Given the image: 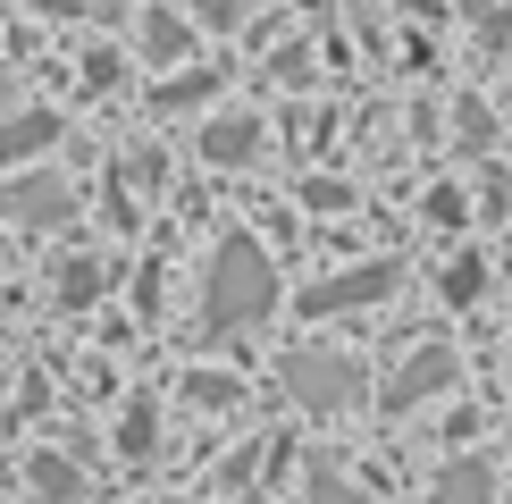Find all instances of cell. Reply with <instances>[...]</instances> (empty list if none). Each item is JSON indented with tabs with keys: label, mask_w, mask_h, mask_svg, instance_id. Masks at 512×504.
<instances>
[{
	"label": "cell",
	"mask_w": 512,
	"mask_h": 504,
	"mask_svg": "<svg viewBox=\"0 0 512 504\" xmlns=\"http://www.w3.org/2000/svg\"><path fill=\"white\" fill-rule=\"evenodd\" d=\"M277 311V269L252 236H227L210 252V278H202V328L210 336H236V328H261Z\"/></svg>",
	"instance_id": "6da1fadb"
},
{
	"label": "cell",
	"mask_w": 512,
	"mask_h": 504,
	"mask_svg": "<svg viewBox=\"0 0 512 504\" xmlns=\"http://www.w3.org/2000/svg\"><path fill=\"white\" fill-rule=\"evenodd\" d=\"M286 395L303 412H353V395H361V362L353 353H328V345H303V353H286Z\"/></svg>",
	"instance_id": "7a4b0ae2"
},
{
	"label": "cell",
	"mask_w": 512,
	"mask_h": 504,
	"mask_svg": "<svg viewBox=\"0 0 512 504\" xmlns=\"http://www.w3.org/2000/svg\"><path fill=\"white\" fill-rule=\"evenodd\" d=\"M395 286H403V269H395V261H361V269H336L328 286H311V294H303V311H311V320H336V311H370V303H387Z\"/></svg>",
	"instance_id": "3957f363"
},
{
	"label": "cell",
	"mask_w": 512,
	"mask_h": 504,
	"mask_svg": "<svg viewBox=\"0 0 512 504\" xmlns=\"http://www.w3.org/2000/svg\"><path fill=\"white\" fill-rule=\"evenodd\" d=\"M445 387H454V345H420V353H403V362H395V378H387L378 404L412 412V404H429V395H445Z\"/></svg>",
	"instance_id": "277c9868"
},
{
	"label": "cell",
	"mask_w": 512,
	"mask_h": 504,
	"mask_svg": "<svg viewBox=\"0 0 512 504\" xmlns=\"http://www.w3.org/2000/svg\"><path fill=\"white\" fill-rule=\"evenodd\" d=\"M68 210H76V194H68L59 177H17V185H9V219H17V227H59Z\"/></svg>",
	"instance_id": "5b68a950"
},
{
	"label": "cell",
	"mask_w": 512,
	"mask_h": 504,
	"mask_svg": "<svg viewBox=\"0 0 512 504\" xmlns=\"http://www.w3.org/2000/svg\"><path fill=\"white\" fill-rule=\"evenodd\" d=\"M252 152H261V118H210L202 126V160H219V168H244Z\"/></svg>",
	"instance_id": "8992f818"
},
{
	"label": "cell",
	"mask_w": 512,
	"mask_h": 504,
	"mask_svg": "<svg viewBox=\"0 0 512 504\" xmlns=\"http://www.w3.org/2000/svg\"><path fill=\"white\" fill-rule=\"evenodd\" d=\"M437 504H496V471H487L479 454L445 462V471H437Z\"/></svg>",
	"instance_id": "52a82bcc"
},
{
	"label": "cell",
	"mask_w": 512,
	"mask_h": 504,
	"mask_svg": "<svg viewBox=\"0 0 512 504\" xmlns=\"http://www.w3.org/2000/svg\"><path fill=\"white\" fill-rule=\"evenodd\" d=\"M59 143V118L51 110H26V118H0V160H34Z\"/></svg>",
	"instance_id": "ba28073f"
},
{
	"label": "cell",
	"mask_w": 512,
	"mask_h": 504,
	"mask_svg": "<svg viewBox=\"0 0 512 504\" xmlns=\"http://www.w3.org/2000/svg\"><path fill=\"white\" fill-rule=\"evenodd\" d=\"M210 93H219V76H210V68H194V76H177V84H160V93H152V110H202Z\"/></svg>",
	"instance_id": "9c48e42d"
},
{
	"label": "cell",
	"mask_w": 512,
	"mask_h": 504,
	"mask_svg": "<svg viewBox=\"0 0 512 504\" xmlns=\"http://www.w3.org/2000/svg\"><path fill=\"white\" fill-rule=\"evenodd\" d=\"M143 59H160V68H168V59H185V17H143Z\"/></svg>",
	"instance_id": "30bf717a"
},
{
	"label": "cell",
	"mask_w": 512,
	"mask_h": 504,
	"mask_svg": "<svg viewBox=\"0 0 512 504\" xmlns=\"http://www.w3.org/2000/svg\"><path fill=\"white\" fill-rule=\"evenodd\" d=\"M479 286H487V261H479V252H462V261L445 269V303H479Z\"/></svg>",
	"instance_id": "8fae6325"
},
{
	"label": "cell",
	"mask_w": 512,
	"mask_h": 504,
	"mask_svg": "<svg viewBox=\"0 0 512 504\" xmlns=\"http://www.w3.org/2000/svg\"><path fill=\"white\" fill-rule=\"evenodd\" d=\"M34 488L51 496V504H76V471H68V462H51V454H42V462H34Z\"/></svg>",
	"instance_id": "7c38bea8"
},
{
	"label": "cell",
	"mask_w": 512,
	"mask_h": 504,
	"mask_svg": "<svg viewBox=\"0 0 512 504\" xmlns=\"http://www.w3.org/2000/svg\"><path fill=\"white\" fill-rule=\"evenodd\" d=\"M93 286H101L93 261H68V269H59V303H93Z\"/></svg>",
	"instance_id": "4fadbf2b"
},
{
	"label": "cell",
	"mask_w": 512,
	"mask_h": 504,
	"mask_svg": "<svg viewBox=\"0 0 512 504\" xmlns=\"http://www.w3.org/2000/svg\"><path fill=\"white\" fill-rule=\"evenodd\" d=\"M185 9H194L202 26H244V9H252V0H185Z\"/></svg>",
	"instance_id": "5bb4252c"
},
{
	"label": "cell",
	"mask_w": 512,
	"mask_h": 504,
	"mask_svg": "<svg viewBox=\"0 0 512 504\" xmlns=\"http://www.w3.org/2000/svg\"><path fill=\"white\" fill-rule=\"evenodd\" d=\"M311 504H361V496H353V488H345V479H336V471H328V462H319V471H311Z\"/></svg>",
	"instance_id": "9a60e30c"
},
{
	"label": "cell",
	"mask_w": 512,
	"mask_h": 504,
	"mask_svg": "<svg viewBox=\"0 0 512 504\" xmlns=\"http://www.w3.org/2000/svg\"><path fill=\"white\" fill-rule=\"evenodd\" d=\"M504 429H512V420H504Z\"/></svg>",
	"instance_id": "2e32d148"
}]
</instances>
